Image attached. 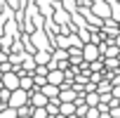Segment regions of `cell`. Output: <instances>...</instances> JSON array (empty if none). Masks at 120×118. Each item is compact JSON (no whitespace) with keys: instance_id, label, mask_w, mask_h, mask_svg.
Segmentation results:
<instances>
[{"instance_id":"obj_1","label":"cell","mask_w":120,"mask_h":118,"mask_svg":"<svg viewBox=\"0 0 120 118\" xmlns=\"http://www.w3.org/2000/svg\"><path fill=\"white\" fill-rule=\"evenodd\" d=\"M28 102H31V92H28V90H24V87L12 90V94H10V106L21 109V106H24V104H28Z\"/></svg>"},{"instance_id":"obj_2","label":"cell","mask_w":120,"mask_h":118,"mask_svg":"<svg viewBox=\"0 0 120 118\" xmlns=\"http://www.w3.org/2000/svg\"><path fill=\"white\" fill-rule=\"evenodd\" d=\"M0 85L7 87V90H17V87H21V76H19L17 71H7V73H3Z\"/></svg>"},{"instance_id":"obj_3","label":"cell","mask_w":120,"mask_h":118,"mask_svg":"<svg viewBox=\"0 0 120 118\" xmlns=\"http://www.w3.org/2000/svg\"><path fill=\"white\" fill-rule=\"evenodd\" d=\"M82 57H85V62H97V59L101 57V47H97V43H85L82 45Z\"/></svg>"},{"instance_id":"obj_4","label":"cell","mask_w":120,"mask_h":118,"mask_svg":"<svg viewBox=\"0 0 120 118\" xmlns=\"http://www.w3.org/2000/svg\"><path fill=\"white\" fill-rule=\"evenodd\" d=\"M92 10H94V14H99V17H104V19H108V17L113 14V10L108 7V3H101V0H99V3H97Z\"/></svg>"},{"instance_id":"obj_5","label":"cell","mask_w":120,"mask_h":118,"mask_svg":"<svg viewBox=\"0 0 120 118\" xmlns=\"http://www.w3.org/2000/svg\"><path fill=\"white\" fill-rule=\"evenodd\" d=\"M78 92L73 87H64V90H59V102H75Z\"/></svg>"},{"instance_id":"obj_6","label":"cell","mask_w":120,"mask_h":118,"mask_svg":"<svg viewBox=\"0 0 120 118\" xmlns=\"http://www.w3.org/2000/svg\"><path fill=\"white\" fill-rule=\"evenodd\" d=\"M40 90H42L49 99H56V97H59V90H61V87H59V85H54V83H45Z\"/></svg>"},{"instance_id":"obj_7","label":"cell","mask_w":120,"mask_h":118,"mask_svg":"<svg viewBox=\"0 0 120 118\" xmlns=\"http://www.w3.org/2000/svg\"><path fill=\"white\" fill-rule=\"evenodd\" d=\"M33 59H35V64H49V62H52V54H49L45 47H40V50L35 52V57H33Z\"/></svg>"},{"instance_id":"obj_8","label":"cell","mask_w":120,"mask_h":118,"mask_svg":"<svg viewBox=\"0 0 120 118\" xmlns=\"http://www.w3.org/2000/svg\"><path fill=\"white\" fill-rule=\"evenodd\" d=\"M59 113H64V116H75V102H61L59 104Z\"/></svg>"},{"instance_id":"obj_9","label":"cell","mask_w":120,"mask_h":118,"mask_svg":"<svg viewBox=\"0 0 120 118\" xmlns=\"http://www.w3.org/2000/svg\"><path fill=\"white\" fill-rule=\"evenodd\" d=\"M85 102H87L90 106H99V102H101L99 90H94V92H85Z\"/></svg>"},{"instance_id":"obj_10","label":"cell","mask_w":120,"mask_h":118,"mask_svg":"<svg viewBox=\"0 0 120 118\" xmlns=\"http://www.w3.org/2000/svg\"><path fill=\"white\" fill-rule=\"evenodd\" d=\"M0 118H19V109L7 106V109H3V111H0Z\"/></svg>"},{"instance_id":"obj_11","label":"cell","mask_w":120,"mask_h":118,"mask_svg":"<svg viewBox=\"0 0 120 118\" xmlns=\"http://www.w3.org/2000/svg\"><path fill=\"white\" fill-rule=\"evenodd\" d=\"M66 12H68L66 7H64V10H61V7H59V10L54 12V19H56L59 24H66V21H68V14H66Z\"/></svg>"},{"instance_id":"obj_12","label":"cell","mask_w":120,"mask_h":118,"mask_svg":"<svg viewBox=\"0 0 120 118\" xmlns=\"http://www.w3.org/2000/svg\"><path fill=\"white\" fill-rule=\"evenodd\" d=\"M85 116H87V118H99V116H101V111H99V106H90Z\"/></svg>"},{"instance_id":"obj_13","label":"cell","mask_w":120,"mask_h":118,"mask_svg":"<svg viewBox=\"0 0 120 118\" xmlns=\"http://www.w3.org/2000/svg\"><path fill=\"white\" fill-rule=\"evenodd\" d=\"M75 3H78V0H64V7H66L68 12H73V10H75Z\"/></svg>"},{"instance_id":"obj_14","label":"cell","mask_w":120,"mask_h":118,"mask_svg":"<svg viewBox=\"0 0 120 118\" xmlns=\"http://www.w3.org/2000/svg\"><path fill=\"white\" fill-rule=\"evenodd\" d=\"M68 57V52L66 50H59V52H54V59H66Z\"/></svg>"},{"instance_id":"obj_15","label":"cell","mask_w":120,"mask_h":118,"mask_svg":"<svg viewBox=\"0 0 120 118\" xmlns=\"http://www.w3.org/2000/svg\"><path fill=\"white\" fill-rule=\"evenodd\" d=\"M111 92H113V97H115V99H120V85H113V90H111Z\"/></svg>"},{"instance_id":"obj_16","label":"cell","mask_w":120,"mask_h":118,"mask_svg":"<svg viewBox=\"0 0 120 118\" xmlns=\"http://www.w3.org/2000/svg\"><path fill=\"white\" fill-rule=\"evenodd\" d=\"M115 45H118V47H120V33H118V35H115Z\"/></svg>"},{"instance_id":"obj_17","label":"cell","mask_w":120,"mask_h":118,"mask_svg":"<svg viewBox=\"0 0 120 118\" xmlns=\"http://www.w3.org/2000/svg\"><path fill=\"white\" fill-rule=\"evenodd\" d=\"M71 118H87V116H78V113H75V116H71Z\"/></svg>"},{"instance_id":"obj_18","label":"cell","mask_w":120,"mask_h":118,"mask_svg":"<svg viewBox=\"0 0 120 118\" xmlns=\"http://www.w3.org/2000/svg\"><path fill=\"white\" fill-rule=\"evenodd\" d=\"M19 118H33V116H19Z\"/></svg>"},{"instance_id":"obj_19","label":"cell","mask_w":120,"mask_h":118,"mask_svg":"<svg viewBox=\"0 0 120 118\" xmlns=\"http://www.w3.org/2000/svg\"><path fill=\"white\" fill-rule=\"evenodd\" d=\"M0 90H3V85H0Z\"/></svg>"}]
</instances>
